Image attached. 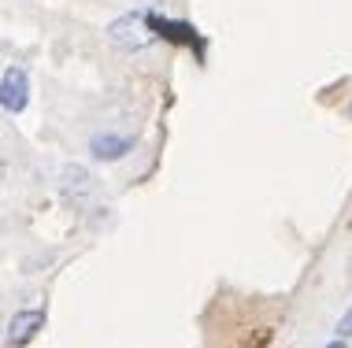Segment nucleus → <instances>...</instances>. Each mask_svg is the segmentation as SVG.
Masks as SVG:
<instances>
[{
  "label": "nucleus",
  "mask_w": 352,
  "mask_h": 348,
  "mask_svg": "<svg viewBox=\"0 0 352 348\" xmlns=\"http://www.w3.org/2000/svg\"><path fill=\"white\" fill-rule=\"evenodd\" d=\"M108 41L116 45L119 52H141V49H148L156 37H152L148 23H145V12H130V15H122L108 26Z\"/></svg>",
  "instance_id": "1"
},
{
  "label": "nucleus",
  "mask_w": 352,
  "mask_h": 348,
  "mask_svg": "<svg viewBox=\"0 0 352 348\" xmlns=\"http://www.w3.org/2000/svg\"><path fill=\"white\" fill-rule=\"evenodd\" d=\"M60 193L67 196V204H74V208H89V204H97V196H100V182L85 171V167L67 163L63 174H60Z\"/></svg>",
  "instance_id": "2"
},
{
  "label": "nucleus",
  "mask_w": 352,
  "mask_h": 348,
  "mask_svg": "<svg viewBox=\"0 0 352 348\" xmlns=\"http://www.w3.org/2000/svg\"><path fill=\"white\" fill-rule=\"evenodd\" d=\"M26 104H30V74L15 63V67L0 74V108L8 115H23Z\"/></svg>",
  "instance_id": "3"
},
{
  "label": "nucleus",
  "mask_w": 352,
  "mask_h": 348,
  "mask_svg": "<svg viewBox=\"0 0 352 348\" xmlns=\"http://www.w3.org/2000/svg\"><path fill=\"white\" fill-rule=\"evenodd\" d=\"M145 23H148L152 37H164V41H170V45H189V49L204 52V37L197 34L189 23H182V19H167V15L145 12Z\"/></svg>",
  "instance_id": "4"
},
{
  "label": "nucleus",
  "mask_w": 352,
  "mask_h": 348,
  "mask_svg": "<svg viewBox=\"0 0 352 348\" xmlns=\"http://www.w3.org/2000/svg\"><path fill=\"white\" fill-rule=\"evenodd\" d=\"M134 148H138L134 134H93L89 137V156L97 159V163H119V159H126Z\"/></svg>",
  "instance_id": "5"
},
{
  "label": "nucleus",
  "mask_w": 352,
  "mask_h": 348,
  "mask_svg": "<svg viewBox=\"0 0 352 348\" xmlns=\"http://www.w3.org/2000/svg\"><path fill=\"white\" fill-rule=\"evenodd\" d=\"M45 326V312L41 308H23V312L12 315V323H8V348H23L30 345L37 334H41Z\"/></svg>",
  "instance_id": "6"
},
{
  "label": "nucleus",
  "mask_w": 352,
  "mask_h": 348,
  "mask_svg": "<svg viewBox=\"0 0 352 348\" xmlns=\"http://www.w3.org/2000/svg\"><path fill=\"white\" fill-rule=\"evenodd\" d=\"M341 334H352V315H345V323H341Z\"/></svg>",
  "instance_id": "7"
}]
</instances>
